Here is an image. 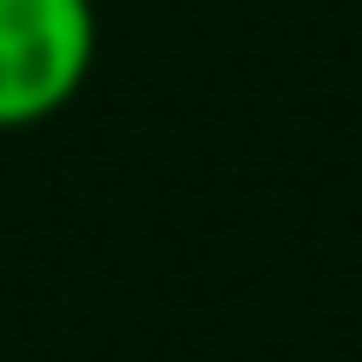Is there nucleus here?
Returning <instances> with one entry per match:
<instances>
[{"instance_id":"f257e3e1","label":"nucleus","mask_w":362,"mask_h":362,"mask_svg":"<svg viewBox=\"0 0 362 362\" xmlns=\"http://www.w3.org/2000/svg\"><path fill=\"white\" fill-rule=\"evenodd\" d=\"M94 0H0V134L54 121L94 74Z\"/></svg>"}]
</instances>
